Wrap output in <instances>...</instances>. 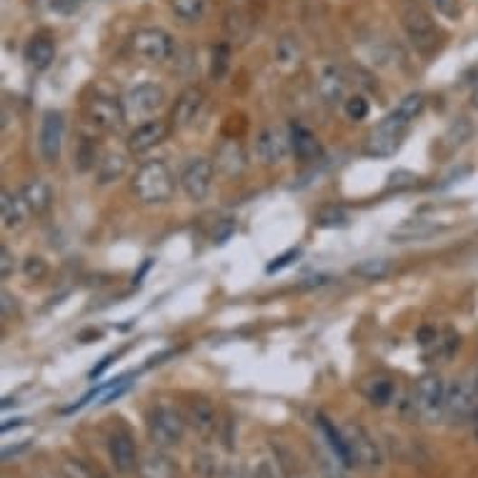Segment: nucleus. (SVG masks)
Wrapping results in <instances>:
<instances>
[{
  "label": "nucleus",
  "instance_id": "f257e3e1",
  "mask_svg": "<svg viewBox=\"0 0 478 478\" xmlns=\"http://www.w3.org/2000/svg\"><path fill=\"white\" fill-rule=\"evenodd\" d=\"M133 196L138 198L145 206H161L168 203L175 193V175L168 168L165 161L161 158H153L136 171L131 181Z\"/></svg>",
  "mask_w": 478,
  "mask_h": 478
},
{
  "label": "nucleus",
  "instance_id": "f03ea898",
  "mask_svg": "<svg viewBox=\"0 0 478 478\" xmlns=\"http://www.w3.org/2000/svg\"><path fill=\"white\" fill-rule=\"evenodd\" d=\"M445 391H448V386H445L438 373H424L416 383L411 396H408V401H406L413 421H421V424L428 426L444 421Z\"/></svg>",
  "mask_w": 478,
  "mask_h": 478
},
{
  "label": "nucleus",
  "instance_id": "7ed1b4c3",
  "mask_svg": "<svg viewBox=\"0 0 478 478\" xmlns=\"http://www.w3.org/2000/svg\"><path fill=\"white\" fill-rule=\"evenodd\" d=\"M185 416L171 403H158L148 413V436L155 448H173L183 441Z\"/></svg>",
  "mask_w": 478,
  "mask_h": 478
},
{
  "label": "nucleus",
  "instance_id": "20e7f679",
  "mask_svg": "<svg viewBox=\"0 0 478 478\" xmlns=\"http://www.w3.org/2000/svg\"><path fill=\"white\" fill-rule=\"evenodd\" d=\"M131 48L133 53L145 63H165L175 55V38L165 28L148 25V28H138L133 33Z\"/></svg>",
  "mask_w": 478,
  "mask_h": 478
},
{
  "label": "nucleus",
  "instance_id": "39448f33",
  "mask_svg": "<svg viewBox=\"0 0 478 478\" xmlns=\"http://www.w3.org/2000/svg\"><path fill=\"white\" fill-rule=\"evenodd\" d=\"M403 33L421 55H434L441 45V31L431 15L421 8H408L403 13Z\"/></svg>",
  "mask_w": 478,
  "mask_h": 478
},
{
  "label": "nucleus",
  "instance_id": "423d86ee",
  "mask_svg": "<svg viewBox=\"0 0 478 478\" xmlns=\"http://www.w3.org/2000/svg\"><path fill=\"white\" fill-rule=\"evenodd\" d=\"M213 178H216V164L203 158V155H196L183 165V171L178 175V183L183 188L188 201L203 203L213 191Z\"/></svg>",
  "mask_w": 478,
  "mask_h": 478
},
{
  "label": "nucleus",
  "instance_id": "0eeeda50",
  "mask_svg": "<svg viewBox=\"0 0 478 478\" xmlns=\"http://www.w3.org/2000/svg\"><path fill=\"white\" fill-rule=\"evenodd\" d=\"M165 106V90L158 83H138L123 96L128 120H151Z\"/></svg>",
  "mask_w": 478,
  "mask_h": 478
},
{
  "label": "nucleus",
  "instance_id": "6e6552de",
  "mask_svg": "<svg viewBox=\"0 0 478 478\" xmlns=\"http://www.w3.org/2000/svg\"><path fill=\"white\" fill-rule=\"evenodd\" d=\"M341 431L346 436L348 451H351V458H353V466L356 468H380L383 466V454H380L376 438L359 424H346L341 426Z\"/></svg>",
  "mask_w": 478,
  "mask_h": 478
},
{
  "label": "nucleus",
  "instance_id": "1a4fd4ad",
  "mask_svg": "<svg viewBox=\"0 0 478 478\" xmlns=\"http://www.w3.org/2000/svg\"><path fill=\"white\" fill-rule=\"evenodd\" d=\"M406 133H408V126H403L398 120H393L391 116H386L370 131L369 141H366V155H370V158H391V155L401 151Z\"/></svg>",
  "mask_w": 478,
  "mask_h": 478
},
{
  "label": "nucleus",
  "instance_id": "9d476101",
  "mask_svg": "<svg viewBox=\"0 0 478 478\" xmlns=\"http://www.w3.org/2000/svg\"><path fill=\"white\" fill-rule=\"evenodd\" d=\"M478 383H471L468 379H458L448 386L445 391V418L451 424H464L473 418L478 411Z\"/></svg>",
  "mask_w": 478,
  "mask_h": 478
},
{
  "label": "nucleus",
  "instance_id": "9b49d317",
  "mask_svg": "<svg viewBox=\"0 0 478 478\" xmlns=\"http://www.w3.org/2000/svg\"><path fill=\"white\" fill-rule=\"evenodd\" d=\"M66 141V118L61 110H48L38 128V153L45 164H58Z\"/></svg>",
  "mask_w": 478,
  "mask_h": 478
},
{
  "label": "nucleus",
  "instance_id": "f8f14e48",
  "mask_svg": "<svg viewBox=\"0 0 478 478\" xmlns=\"http://www.w3.org/2000/svg\"><path fill=\"white\" fill-rule=\"evenodd\" d=\"M88 120L103 133H118L126 126V108L123 100L110 98V96H93L86 106Z\"/></svg>",
  "mask_w": 478,
  "mask_h": 478
},
{
  "label": "nucleus",
  "instance_id": "ddd939ff",
  "mask_svg": "<svg viewBox=\"0 0 478 478\" xmlns=\"http://www.w3.org/2000/svg\"><path fill=\"white\" fill-rule=\"evenodd\" d=\"M291 153V133L283 128H263L256 138V158L266 165H278Z\"/></svg>",
  "mask_w": 478,
  "mask_h": 478
},
{
  "label": "nucleus",
  "instance_id": "4468645a",
  "mask_svg": "<svg viewBox=\"0 0 478 478\" xmlns=\"http://www.w3.org/2000/svg\"><path fill=\"white\" fill-rule=\"evenodd\" d=\"M108 454L118 473H131V471L138 468V461H141L136 441H133V436L126 428H116L108 436Z\"/></svg>",
  "mask_w": 478,
  "mask_h": 478
},
{
  "label": "nucleus",
  "instance_id": "2eb2a0df",
  "mask_svg": "<svg viewBox=\"0 0 478 478\" xmlns=\"http://www.w3.org/2000/svg\"><path fill=\"white\" fill-rule=\"evenodd\" d=\"M346 73L336 66V63H323L318 68V76H315V90L323 103L328 106H336L346 100Z\"/></svg>",
  "mask_w": 478,
  "mask_h": 478
},
{
  "label": "nucleus",
  "instance_id": "dca6fc26",
  "mask_svg": "<svg viewBox=\"0 0 478 478\" xmlns=\"http://www.w3.org/2000/svg\"><path fill=\"white\" fill-rule=\"evenodd\" d=\"M165 136H168V126H165V120L151 118V120H143L138 123L131 133H128V151L133 155H143V153L153 151L158 143L165 141Z\"/></svg>",
  "mask_w": 478,
  "mask_h": 478
},
{
  "label": "nucleus",
  "instance_id": "f3484780",
  "mask_svg": "<svg viewBox=\"0 0 478 478\" xmlns=\"http://www.w3.org/2000/svg\"><path fill=\"white\" fill-rule=\"evenodd\" d=\"M206 113V96L198 88H188L181 93V98L175 103L173 120L178 128H193L198 120Z\"/></svg>",
  "mask_w": 478,
  "mask_h": 478
},
{
  "label": "nucleus",
  "instance_id": "a211bd4d",
  "mask_svg": "<svg viewBox=\"0 0 478 478\" xmlns=\"http://www.w3.org/2000/svg\"><path fill=\"white\" fill-rule=\"evenodd\" d=\"M288 133H291V153H294L298 161L315 164V161L323 158V145L315 138V133H311L304 126H298V123H294L288 128Z\"/></svg>",
  "mask_w": 478,
  "mask_h": 478
},
{
  "label": "nucleus",
  "instance_id": "6ab92c4d",
  "mask_svg": "<svg viewBox=\"0 0 478 478\" xmlns=\"http://www.w3.org/2000/svg\"><path fill=\"white\" fill-rule=\"evenodd\" d=\"M185 421L196 428V434H201L203 438L216 434L218 428V413L213 408V403L206 398H193L185 408Z\"/></svg>",
  "mask_w": 478,
  "mask_h": 478
},
{
  "label": "nucleus",
  "instance_id": "aec40b11",
  "mask_svg": "<svg viewBox=\"0 0 478 478\" xmlns=\"http://www.w3.org/2000/svg\"><path fill=\"white\" fill-rule=\"evenodd\" d=\"M138 478H178L173 461L165 456L164 451H148L145 456H141L138 468H136Z\"/></svg>",
  "mask_w": 478,
  "mask_h": 478
},
{
  "label": "nucleus",
  "instance_id": "412c9836",
  "mask_svg": "<svg viewBox=\"0 0 478 478\" xmlns=\"http://www.w3.org/2000/svg\"><path fill=\"white\" fill-rule=\"evenodd\" d=\"M0 211H3V226L8 230H21L28 220L31 208L25 206L23 196H13L11 191H3L0 193Z\"/></svg>",
  "mask_w": 478,
  "mask_h": 478
},
{
  "label": "nucleus",
  "instance_id": "4be33fe9",
  "mask_svg": "<svg viewBox=\"0 0 478 478\" xmlns=\"http://www.w3.org/2000/svg\"><path fill=\"white\" fill-rule=\"evenodd\" d=\"M246 164H248V158H246V151L239 141L220 143V148L216 153L218 171H223L226 175H239L246 171Z\"/></svg>",
  "mask_w": 478,
  "mask_h": 478
},
{
  "label": "nucleus",
  "instance_id": "5701e85b",
  "mask_svg": "<svg viewBox=\"0 0 478 478\" xmlns=\"http://www.w3.org/2000/svg\"><path fill=\"white\" fill-rule=\"evenodd\" d=\"M438 230H441V226L434 223V220H428V218H411V220H406L403 226L393 230L391 239L393 243H411V240L431 239Z\"/></svg>",
  "mask_w": 478,
  "mask_h": 478
},
{
  "label": "nucleus",
  "instance_id": "b1692460",
  "mask_svg": "<svg viewBox=\"0 0 478 478\" xmlns=\"http://www.w3.org/2000/svg\"><path fill=\"white\" fill-rule=\"evenodd\" d=\"M21 196L25 201V206L31 208V213L41 216L53 203V188L45 183V181H41V178H35V181H28V183L23 185Z\"/></svg>",
  "mask_w": 478,
  "mask_h": 478
},
{
  "label": "nucleus",
  "instance_id": "393cba45",
  "mask_svg": "<svg viewBox=\"0 0 478 478\" xmlns=\"http://www.w3.org/2000/svg\"><path fill=\"white\" fill-rule=\"evenodd\" d=\"M273 61H276V66L281 68L283 73H294V70H298L301 61H304V53H301V45H298V41L291 38V35H283L281 41L276 43Z\"/></svg>",
  "mask_w": 478,
  "mask_h": 478
},
{
  "label": "nucleus",
  "instance_id": "a878e982",
  "mask_svg": "<svg viewBox=\"0 0 478 478\" xmlns=\"http://www.w3.org/2000/svg\"><path fill=\"white\" fill-rule=\"evenodd\" d=\"M25 61L31 63L35 70H45L51 68L55 61V43L48 35H35L31 43L25 45Z\"/></svg>",
  "mask_w": 478,
  "mask_h": 478
},
{
  "label": "nucleus",
  "instance_id": "bb28decb",
  "mask_svg": "<svg viewBox=\"0 0 478 478\" xmlns=\"http://www.w3.org/2000/svg\"><path fill=\"white\" fill-rule=\"evenodd\" d=\"M363 396L373 406H389L396 398V383L389 376H373L363 383Z\"/></svg>",
  "mask_w": 478,
  "mask_h": 478
},
{
  "label": "nucleus",
  "instance_id": "cd10ccee",
  "mask_svg": "<svg viewBox=\"0 0 478 478\" xmlns=\"http://www.w3.org/2000/svg\"><path fill=\"white\" fill-rule=\"evenodd\" d=\"M126 168H128V161H126L123 153H106L96 165V178H98L100 185H108L123 178Z\"/></svg>",
  "mask_w": 478,
  "mask_h": 478
},
{
  "label": "nucleus",
  "instance_id": "c85d7f7f",
  "mask_svg": "<svg viewBox=\"0 0 478 478\" xmlns=\"http://www.w3.org/2000/svg\"><path fill=\"white\" fill-rule=\"evenodd\" d=\"M426 108V96L424 93H408L398 100V106L389 113L393 120H398L403 126H411L413 120L418 118Z\"/></svg>",
  "mask_w": 478,
  "mask_h": 478
},
{
  "label": "nucleus",
  "instance_id": "c756f323",
  "mask_svg": "<svg viewBox=\"0 0 478 478\" xmlns=\"http://www.w3.org/2000/svg\"><path fill=\"white\" fill-rule=\"evenodd\" d=\"M208 5H211V0H171V11H173L175 18L188 23V25L203 21Z\"/></svg>",
  "mask_w": 478,
  "mask_h": 478
},
{
  "label": "nucleus",
  "instance_id": "7c9ffc66",
  "mask_svg": "<svg viewBox=\"0 0 478 478\" xmlns=\"http://www.w3.org/2000/svg\"><path fill=\"white\" fill-rule=\"evenodd\" d=\"M351 273L363 278V281H380L391 273V261L389 258H366V261L356 263Z\"/></svg>",
  "mask_w": 478,
  "mask_h": 478
},
{
  "label": "nucleus",
  "instance_id": "2f4dec72",
  "mask_svg": "<svg viewBox=\"0 0 478 478\" xmlns=\"http://www.w3.org/2000/svg\"><path fill=\"white\" fill-rule=\"evenodd\" d=\"M458 346H461V338H458V333H454V331H444V333H438V338H436L434 343L426 348V351H428V356H431V359L445 361L456 353Z\"/></svg>",
  "mask_w": 478,
  "mask_h": 478
},
{
  "label": "nucleus",
  "instance_id": "473e14b6",
  "mask_svg": "<svg viewBox=\"0 0 478 478\" xmlns=\"http://www.w3.org/2000/svg\"><path fill=\"white\" fill-rule=\"evenodd\" d=\"M314 220H315V226H321V229H341V226H346L348 223V213L343 211V208L326 206L315 213Z\"/></svg>",
  "mask_w": 478,
  "mask_h": 478
},
{
  "label": "nucleus",
  "instance_id": "72a5a7b5",
  "mask_svg": "<svg viewBox=\"0 0 478 478\" xmlns=\"http://www.w3.org/2000/svg\"><path fill=\"white\" fill-rule=\"evenodd\" d=\"M321 478H346V466L331 451H315Z\"/></svg>",
  "mask_w": 478,
  "mask_h": 478
},
{
  "label": "nucleus",
  "instance_id": "f704fd0d",
  "mask_svg": "<svg viewBox=\"0 0 478 478\" xmlns=\"http://www.w3.org/2000/svg\"><path fill=\"white\" fill-rule=\"evenodd\" d=\"M230 66V48L229 45H216L213 51H211V80H220V78L226 76V70Z\"/></svg>",
  "mask_w": 478,
  "mask_h": 478
},
{
  "label": "nucleus",
  "instance_id": "c9c22d12",
  "mask_svg": "<svg viewBox=\"0 0 478 478\" xmlns=\"http://www.w3.org/2000/svg\"><path fill=\"white\" fill-rule=\"evenodd\" d=\"M343 113H346L348 120H366V116H369V100L363 98L361 93H356V96H348L346 100H343Z\"/></svg>",
  "mask_w": 478,
  "mask_h": 478
},
{
  "label": "nucleus",
  "instance_id": "e433bc0d",
  "mask_svg": "<svg viewBox=\"0 0 478 478\" xmlns=\"http://www.w3.org/2000/svg\"><path fill=\"white\" fill-rule=\"evenodd\" d=\"M418 183V175L413 171H406V168H398L389 175V191H411Z\"/></svg>",
  "mask_w": 478,
  "mask_h": 478
},
{
  "label": "nucleus",
  "instance_id": "4c0bfd02",
  "mask_svg": "<svg viewBox=\"0 0 478 478\" xmlns=\"http://www.w3.org/2000/svg\"><path fill=\"white\" fill-rule=\"evenodd\" d=\"M431 8L438 15H444L448 21H458L461 18V0H428Z\"/></svg>",
  "mask_w": 478,
  "mask_h": 478
},
{
  "label": "nucleus",
  "instance_id": "58836bf2",
  "mask_svg": "<svg viewBox=\"0 0 478 478\" xmlns=\"http://www.w3.org/2000/svg\"><path fill=\"white\" fill-rule=\"evenodd\" d=\"M23 273H25L31 281H41V278H45V273H48V266H45L43 258L28 256V258L23 261Z\"/></svg>",
  "mask_w": 478,
  "mask_h": 478
},
{
  "label": "nucleus",
  "instance_id": "ea45409f",
  "mask_svg": "<svg viewBox=\"0 0 478 478\" xmlns=\"http://www.w3.org/2000/svg\"><path fill=\"white\" fill-rule=\"evenodd\" d=\"M250 478H283L281 468H278V461L273 458H261L256 468H253V476Z\"/></svg>",
  "mask_w": 478,
  "mask_h": 478
},
{
  "label": "nucleus",
  "instance_id": "a19ab883",
  "mask_svg": "<svg viewBox=\"0 0 478 478\" xmlns=\"http://www.w3.org/2000/svg\"><path fill=\"white\" fill-rule=\"evenodd\" d=\"M233 233H236V220L233 218H223V220H218V229L213 230V243L223 246Z\"/></svg>",
  "mask_w": 478,
  "mask_h": 478
},
{
  "label": "nucleus",
  "instance_id": "79ce46f5",
  "mask_svg": "<svg viewBox=\"0 0 478 478\" xmlns=\"http://www.w3.org/2000/svg\"><path fill=\"white\" fill-rule=\"evenodd\" d=\"M13 271H15V258H13L11 248L3 243V246H0V276H3V281L11 278Z\"/></svg>",
  "mask_w": 478,
  "mask_h": 478
},
{
  "label": "nucleus",
  "instance_id": "37998d69",
  "mask_svg": "<svg viewBox=\"0 0 478 478\" xmlns=\"http://www.w3.org/2000/svg\"><path fill=\"white\" fill-rule=\"evenodd\" d=\"M298 256H301V248H288V250H286V253H283V256H278L276 261L268 263V273L283 271V268H286L288 263L294 261V258H298Z\"/></svg>",
  "mask_w": 478,
  "mask_h": 478
},
{
  "label": "nucleus",
  "instance_id": "c03bdc74",
  "mask_svg": "<svg viewBox=\"0 0 478 478\" xmlns=\"http://www.w3.org/2000/svg\"><path fill=\"white\" fill-rule=\"evenodd\" d=\"M80 3H86V0H51V5H53L55 11H73V8H78Z\"/></svg>",
  "mask_w": 478,
  "mask_h": 478
},
{
  "label": "nucleus",
  "instance_id": "a18cd8bd",
  "mask_svg": "<svg viewBox=\"0 0 478 478\" xmlns=\"http://www.w3.org/2000/svg\"><path fill=\"white\" fill-rule=\"evenodd\" d=\"M110 361H113V356H106V359L100 361L98 366H96V369L90 370V379H98V376H103V370L108 369V366H110Z\"/></svg>",
  "mask_w": 478,
  "mask_h": 478
},
{
  "label": "nucleus",
  "instance_id": "49530a36",
  "mask_svg": "<svg viewBox=\"0 0 478 478\" xmlns=\"http://www.w3.org/2000/svg\"><path fill=\"white\" fill-rule=\"evenodd\" d=\"M11 304H13V295L8 291H3V315H11Z\"/></svg>",
  "mask_w": 478,
  "mask_h": 478
},
{
  "label": "nucleus",
  "instance_id": "de8ad7c7",
  "mask_svg": "<svg viewBox=\"0 0 478 478\" xmlns=\"http://www.w3.org/2000/svg\"><path fill=\"white\" fill-rule=\"evenodd\" d=\"M218 478H250V476H246L243 471H226V473H220Z\"/></svg>",
  "mask_w": 478,
  "mask_h": 478
},
{
  "label": "nucleus",
  "instance_id": "09e8293b",
  "mask_svg": "<svg viewBox=\"0 0 478 478\" xmlns=\"http://www.w3.org/2000/svg\"><path fill=\"white\" fill-rule=\"evenodd\" d=\"M471 106L478 110V86L473 88V93H471Z\"/></svg>",
  "mask_w": 478,
  "mask_h": 478
},
{
  "label": "nucleus",
  "instance_id": "8fccbe9b",
  "mask_svg": "<svg viewBox=\"0 0 478 478\" xmlns=\"http://www.w3.org/2000/svg\"><path fill=\"white\" fill-rule=\"evenodd\" d=\"M473 436H476V441H478V411L473 413Z\"/></svg>",
  "mask_w": 478,
  "mask_h": 478
}]
</instances>
